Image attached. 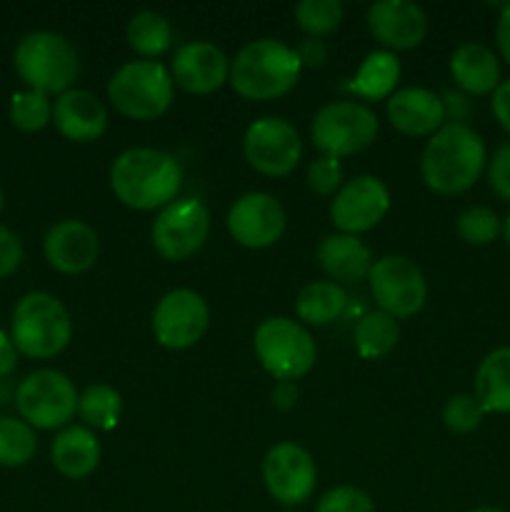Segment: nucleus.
I'll return each mask as SVG.
<instances>
[{"instance_id":"cd10ccee","label":"nucleus","mask_w":510,"mask_h":512,"mask_svg":"<svg viewBox=\"0 0 510 512\" xmlns=\"http://www.w3.org/2000/svg\"><path fill=\"white\" fill-rule=\"evenodd\" d=\"M128 45L145 60H155L165 55L173 43V28H170L168 18H163L155 10H143V13L133 15L128 23Z\"/></svg>"},{"instance_id":"e433bc0d","label":"nucleus","mask_w":510,"mask_h":512,"mask_svg":"<svg viewBox=\"0 0 510 512\" xmlns=\"http://www.w3.org/2000/svg\"><path fill=\"white\" fill-rule=\"evenodd\" d=\"M315 512H375V505L373 498L365 490L353 488V485H343V488L328 490L318 500Z\"/></svg>"},{"instance_id":"c9c22d12","label":"nucleus","mask_w":510,"mask_h":512,"mask_svg":"<svg viewBox=\"0 0 510 512\" xmlns=\"http://www.w3.org/2000/svg\"><path fill=\"white\" fill-rule=\"evenodd\" d=\"M308 188L320 198L335 195L343 188V168H340V158L333 155H320L308 165Z\"/></svg>"},{"instance_id":"49530a36","label":"nucleus","mask_w":510,"mask_h":512,"mask_svg":"<svg viewBox=\"0 0 510 512\" xmlns=\"http://www.w3.org/2000/svg\"><path fill=\"white\" fill-rule=\"evenodd\" d=\"M503 238H505V243H508V248H510V215L505 218V223H503Z\"/></svg>"},{"instance_id":"7ed1b4c3","label":"nucleus","mask_w":510,"mask_h":512,"mask_svg":"<svg viewBox=\"0 0 510 512\" xmlns=\"http://www.w3.org/2000/svg\"><path fill=\"white\" fill-rule=\"evenodd\" d=\"M298 53L273 38H260L240 48L230 65V85L245 100H275L288 95L300 78Z\"/></svg>"},{"instance_id":"bb28decb","label":"nucleus","mask_w":510,"mask_h":512,"mask_svg":"<svg viewBox=\"0 0 510 512\" xmlns=\"http://www.w3.org/2000/svg\"><path fill=\"white\" fill-rule=\"evenodd\" d=\"M345 305H348V295L333 280H315V283L305 285L295 300V313L300 320L308 325H328L343 315Z\"/></svg>"},{"instance_id":"a18cd8bd","label":"nucleus","mask_w":510,"mask_h":512,"mask_svg":"<svg viewBox=\"0 0 510 512\" xmlns=\"http://www.w3.org/2000/svg\"><path fill=\"white\" fill-rule=\"evenodd\" d=\"M15 365H18V350H15L13 338L0 330V378L13 373Z\"/></svg>"},{"instance_id":"f3484780","label":"nucleus","mask_w":510,"mask_h":512,"mask_svg":"<svg viewBox=\"0 0 510 512\" xmlns=\"http://www.w3.org/2000/svg\"><path fill=\"white\" fill-rule=\"evenodd\" d=\"M368 30L385 50H410L423 43L428 18L410 0H378L368 8Z\"/></svg>"},{"instance_id":"2f4dec72","label":"nucleus","mask_w":510,"mask_h":512,"mask_svg":"<svg viewBox=\"0 0 510 512\" xmlns=\"http://www.w3.org/2000/svg\"><path fill=\"white\" fill-rule=\"evenodd\" d=\"M343 3L340 0H300L295 5V20L298 28L303 30L308 38H323L338 30L343 23Z\"/></svg>"},{"instance_id":"c85d7f7f","label":"nucleus","mask_w":510,"mask_h":512,"mask_svg":"<svg viewBox=\"0 0 510 512\" xmlns=\"http://www.w3.org/2000/svg\"><path fill=\"white\" fill-rule=\"evenodd\" d=\"M398 338V320L390 318L383 310L365 313L363 318L358 320V325H355V350H358L360 358L365 360L385 358V355L398 345Z\"/></svg>"},{"instance_id":"2eb2a0df","label":"nucleus","mask_w":510,"mask_h":512,"mask_svg":"<svg viewBox=\"0 0 510 512\" xmlns=\"http://www.w3.org/2000/svg\"><path fill=\"white\" fill-rule=\"evenodd\" d=\"M318 470L313 455L295 443H278L263 458V483L280 505H300L313 495Z\"/></svg>"},{"instance_id":"7c9ffc66","label":"nucleus","mask_w":510,"mask_h":512,"mask_svg":"<svg viewBox=\"0 0 510 512\" xmlns=\"http://www.w3.org/2000/svg\"><path fill=\"white\" fill-rule=\"evenodd\" d=\"M38 450V438L25 420L0 418V465L20 468L30 463Z\"/></svg>"},{"instance_id":"473e14b6","label":"nucleus","mask_w":510,"mask_h":512,"mask_svg":"<svg viewBox=\"0 0 510 512\" xmlns=\"http://www.w3.org/2000/svg\"><path fill=\"white\" fill-rule=\"evenodd\" d=\"M10 120L23 133H38L53 120V105L38 90H20L10 100Z\"/></svg>"},{"instance_id":"b1692460","label":"nucleus","mask_w":510,"mask_h":512,"mask_svg":"<svg viewBox=\"0 0 510 512\" xmlns=\"http://www.w3.org/2000/svg\"><path fill=\"white\" fill-rule=\"evenodd\" d=\"M53 465L68 480H83L95 473L100 463V443L93 430L83 425H70L55 435L50 445Z\"/></svg>"},{"instance_id":"39448f33","label":"nucleus","mask_w":510,"mask_h":512,"mask_svg":"<svg viewBox=\"0 0 510 512\" xmlns=\"http://www.w3.org/2000/svg\"><path fill=\"white\" fill-rule=\"evenodd\" d=\"M15 70L30 90L43 95H63L80 73L78 53L58 33L38 30L25 35L13 55Z\"/></svg>"},{"instance_id":"6ab92c4d","label":"nucleus","mask_w":510,"mask_h":512,"mask_svg":"<svg viewBox=\"0 0 510 512\" xmlns=\"http://www.w3.org/2000/svg\"><path fill=\"white\" fill-rule=\"evenodd\" d=\"M50 268L65 275L85 273L95 265L100 253L98 233L83 220H60L48 230L43 243Z\"/></svg>"},{"instance_id":"f704fd0d","label":"nucleus","mask_w":510,"mask_h":512,"mask_svg":"<svg viewBox=\"0 0 510 512\" xmlns=\"http://www.w3.org/2000/svg\"><path fill=\"white\" fill-rule=\"evenodd\" d=\"M483 415L485 410L480 408L478 398L468 393H458L445 403L443 408V423L450 433H458V435H468L473 430L480 428L483 423Z\"/></svg>"},{"instance_id":"f03ea898","label":"nucleus","mask_w":510,"mask_h":512,"mask_svg":"<svg viewBox=\"0 0 510 512\" xmlns=\"http://www.w3.org/2000/svg\"><path fill=\"white\" fill-rule=\"evenodd\" d=\"M178 160L155 148H130L110 165V188L115 198L133 210L165 208L180 190Z\"/></svg>"},{"instance_id":"9b49d317","label":"nucleus","mask_w":510,"mask_h":512,"mask_svg":"<svg viewBox=\"0 0 510 512\" xmlns=\"http://www.w3.org/2000/svg\"><path fill=\"white\" fill-rule=\"evenodd\" d=\"M210 233V213L203 200L180 198L165 205L153 223V248L165 260L190 258L203 248Z\"/></svg>"},{"instance_id":"c756f323","label":"nucleus","mask_w":510,"mask_h":512,"mask_svg":"<svg viewBox=\"0 0 510 512\" xmlns=\"http://www.w3.org/2000/svg\"><path fill=\"white\" fill-rule=\"evenodd\" d=\"M120 410H123V400L118 390L110 385H90L78 398V415L88 425V430L93 428L103 433L113 430L120 420Z\"/></svg>"},{"instance_id":"72a5a7b5","label":"nucleus","mask_w":510,"mask_h":512,"mask_svg":"<svg viewBox=\"0 0 510 512\" xmlns=\"http://www.w3.org/2000/svg\"><path fill=\"white\" fill-rule=\"evenodd\" d=\"M455 230H458L460 240H465L468 245H490L503 233V223L495 210L485 208V205H473L458 215Z\"/></svg>"},{"instance_id":"aec40b11","label":"nucleus","mask_w":510,"mask_h":512,"mask_svg":"<svg viewBox=\"0 0 510 512\" xmlns=\"http://www.w3.org/2000/svg\"><path fill=\"white\" fill-rule=\"evenodd\" d=\"M390 125L410 138L435 135L445 125L443 98L428 88L395 90L385 105Z\"/></svg>"},{"instance_id":"4c0bfd02","label":"nucleus","mask_w":510,"mask_h":512,"mask_svg":"<svg viewBox=\"0 0 510 512\" xmlns=\"http://www.w3.org/2000/svg\"><path fill=\"white\" fill-rule=\"evenodd\" d=\"M488 183L498 198L510 203V143L500 145L488 163Z\"/></svg>"},{"instance_id":"f257e3e1","label":"nucleus","mask_w":510,"mask_h":512,"mask_svg":"<svg viewBox=\"0 0 510 512\" xmlns=\"http://www.w3.org/2000/svg\"><path fill=\"white\" fill-rule=\"evenodd\" d=\"M485 143L468 123H445L420 158L425 185L438 195H460L473 188L485 170Z\"/></svg>"},{"instance_id":"de8ad7c7","label":"nucleus","mask_w":510,"mask_h":512,"mask_svg":"<svg viewBox=\"0 0 510 512\" xmlns=\"http://www.w3.org/2000/svg\"><path fill=\"white\" fill-rule=\"evenodd\" d=\"M473 512H505V510H498V508H478V510H473Z\"/></svg>"},{"instance_id":"4468645a","label":"nucleus","mask_w":510,"mask_h":512,"mask_svg":"<svg viewBox=\"0 0 510 512\" xmlns=\"http://www.w3.org/2000/svg\"><path fill=\"white\" fill-rule=\"evenodd\" d=\"M390 210V193L375 175H358L335 193L330 203V220L345 235L368 233Z\"/></svg>"},{"instance_id":"a19ab883","label":"nucleus","mask_w":510,"mask_h":512,"mask_svg":"<svg viewBox=\"0 0 510 512\" xmlns=\"http://www.w3.org/2000/svg\"><path fill=\"white\" fill-rule=\"evenodd\" d=\"M490 108H493V115L500 123V128H503L505 133H510V78L503 80V83L495 88Z\"/></svg>"},{"instance_id":"5701e85b","label":"nucleus","mask_w":510,"mask_h":512,"mask_svg":"<svg viewBox=\"0 0 510 512\" xmlns=\"http://www.w3.org/2000/svg\"><path fill=\"white\" fill-rule=\"evenodd\" d=\"M318 263L338 283H360L368 280L373 255L368 245L355 235L335 233L318 245Z\"/></svg>"},{"instance_id":"dca6fc26","label":"nucleus","mask_w":510,"mask_h":512,"mask_svg":"<svg viewBox=\"0 0 510 512\" xmlns=\"http://www.w3.org/2000/svg\"><path fill=\"white\" fill-rule=\"evenodd\" d=\"M225 223L235 243L250 250H263L283 238L285 210L273 195L245 193L230 205Z\"/></svg>"},{"instance_id":"20e7f679","label":"nucleus","mask_w":510,"mask_h":512,"mask_svg":"<svg viewBox=\"0 0 510 512\" xmlns=\"http://www.w3.org/2000/svg\"><path fill=\"white\" fill-rule=\"evenodd\" d=\"M73 335V323L55 295L28 293L18 300L10 323V338L18 353L33 360H48L63 353Z\"/></svg>"},{"instance_id":"58836bf2","label":"nucleus","mask_w":510,"mask_h":512,"mask_svg":"<svg viewBox=\"0 0 510 512\" xmlns=\"http://www.w3.org/2000/svg\"><path fill=\"white\" fill-rule=\"evenodd\" d=\"M23 263V243L10 228L0 225V278H8Z\"/></svg>"},{"instance_id":"9d476101","label":"nucleus","mask_w":510,"mask_h":512,"mask_svg":"<svg viewBox=\"0 0 510 512\" xmlns=\"http://www.w3.org/2000/svg\"><path fill=\"white\" fill-rule=\"evenodd\" d=\"M368 283L378 308L395 320L420 313L428 298L423 273L405 255H383L375 260L368 273Z\"/></svg>"},{"instance_id":"a878e982","label":"nucleus","mask_w":510,"mask_h":512,"mask_svg":"<svg viewBox=\"0 0 510 512\" xmlns=\"http://www.w3.org/2000/svg\"><path fill=\"white\" fill-rule=\"evenodd\" d=\"M400 80V60L390 50H373L360 63L355 78L348 83V90L365 100H388L395 93Z\"/></svg>"},{"instance_id":"37998d69","label":"nucleus","mask_w":510,"mask_h":512,"mask_svg":"<svg viewBox=\"0 0 510 512\" xmlns=\"http://www.w3.org/2000/svg\"><path fill=\"white\" fill-rule=\"evenodd\" d=\"M270 398H273L275 408L288 413V410H293L295 403H298V385L290 383V380H280V383H275Z\"/></svg>"},{"instance_id":"09e8293b","label":"nucleus","mask_w":510,"mask_h":512,"mask_svg":"<svg viewBox=\"0 0 510 512\" xmlns=\"http://www.w3.org/2000/svg\"><path fill=\"white\" fill-rule=\"evenodd\" d=\"M3 205H5V198H3V188H0V210H3Z\"/></svg>"},{"instance_id":"a211bd4d","label":"nucleus","mask_w":510,"mask_h":512,"mask_svg":"<svg viewBox=\"0 0 510 512\" xmlns=\"http://www.w3.org/2000/svg\"><path fill=\"white\" fill-rule=\"evenodd\" d=\"M170 75L185 93L210 95L230 78V65L223 50L205 40H195L175 50Z\"/></svg>"},{"instance_id":"412c9836","label":"nucleus","mask_w":510,"mask_h":512,"mask_svg":"<svg viewBox=\"0 0 510 512\" xmlns=\"http://www.w3.org/2000/svg\"><path fill=\"white\" fill-rule=\"evenodd\" d=\"M53 123L63 138L73 143H93L108 128V113L93 93L70 88L55 100Z\"/></svg>"},{"instance_id":"f8f14e48","label":"nucleus","mask_w":510,"mask_h":512,"mask_svg":"<svg viewBox=\"0 0 510 512\" xmlns=\"http://www.w3.org/2000/svg\"><path fill=\"white\" fill-rule=\"evenodd\" d=\"M303 143L288 120L260 118L243 135V155L253 170L268 178H285L300 163Z\"/></svg>"},{"instance_id":"393cba45","label":"nucleus","mask_w":510,"mask_h":512,"mask_svg":"<svg viewBox=\"0 0 510 512\" xmlns=\"http://www.w3.org/2000/svg\"><path fill=\"white\" fill-rule=\"evenodd\" d=\"M475 398L485 413H510V345L495 348L480 360Z\"/></svg>"},{"instance_id":"c03bdc74","label":"nucleus","mask_w":510,"mask_h":512,"mask_svg":"<svg viewBox=\"0 0 510 512\" xmlns=\"http://www.w3.org/2000/svg\"><path fill=\"white\" fill-rule=\"evenodd\" d=\"M443 108H445V118H453V123H463V118L468 115L470 103L463 93H455V90H445L443 95Z\"/></svg>"},{"instance_id":"1a4fd4ad","label":"nucleus","mask_w":510,"mask_h":512,"mask_svg":"<svg viewBox=\"0 0 510 512\" xmlns=\"http://www.w3.org/2000/svg\"><path fill=\"white\" fill-rule=\"evenodd\" d=\"M78 398L73 380L60 370H35L15 390L18 413L30 428L58 430L78 413Z\"/></svg>"},{"instance_id":"ddd939ff","label":"nucleus","mask_w":510,"mask_h":512,"mask_svg":"<svg viewBox=\"0 0 510 512\" xmlns=\"http://www.w3.org/2000/svg\"><path fill=\"white\" fill-rule=\"evenodd\" d=\"M210 323L208 303L195 290L175 288L158 300L153 310V333L163 348H193Z\"/></svg>"},{"instance_id":"ea45409f","label":"nucleus","mask_w":510,"mask_h":512,"mask_svg":"<svg viewBox=\"0 0 510 512\" xmlns=\"http://www.w3.org/2000/svg\"><path fill=\"white\" fill-rule=\"evenodd\" d=\"M295 53H298L300 65H305V68H323L325 60H328V45L320 38H305L295 48Z\"/></svg>"},{"instance_id":"423d86ee","label":"nucleus","mask_w":510,"mask_h":512,"mask_svg":"<svg viewBox=\"0 0 510 512\" xmlns=\"http://www.w3.org/2000/svg\"><path fill=\"white\" fill-rule=\"evenodd\" d=\"M108 100L130 120H155L173 103V75L158 60H133L113 73Z\"/></svg>"},{"instance_id":"4be33fe9","label":"nucleus","mask_w":510,"mask_h":512,"mask_svg":"<svg viewBox=\"0 0 510 512\" xmlns=\"http://www.w3.org/2000/svg\"><path fill=\"white\" fill-rule=\"evenodd\" d=\"M450 75L455 85L468 95L495 93L500 80V60L488 45L463 43L450 55Z\"/></svg>"},{"instance_id":"0eeeda50","label":"nucleus","mask_w":510,"mask_h":512,"mask_svg":"<svg viewBox=\"0 0 510 512\" xmlns=\"http://www.w3.org/2000/svg\"><path fill=\"white\" fill-rule=\"evenodd\" d=\"M253 348L258 355L260 365L275 380H290L295 383L298 378L308 375L315 365V340L310 338L308 330L295 320L275 315L265 318L255 328Z\"/></svg>"},{"instance_id":"6e6552de","label":"nucleus","mask_w":510,"mask_h":512,"mask_svg":"<svg viewBox=\"0 0 510 512\" xmlns=\"http://www.w3.org/2000/svg\"><path fill=\"white\" fill-rule=\"evenodd\" d=\"M378 128V118L370 108L353 100H335L315 113L310 138L320 155L343 158L370 148L378 138Z\"/></svg>"},{"instance_id":"79ce46f5","label":"nucleus","mask_w":510,"mask_h":512,"mask_svg":"<svg viewBox=\"0 0 510 512\" xmlns=\"http://www.w3.org/2000/svg\"><path fill=\"white\" fill-rule=\"evenodd\" d=\"M495 40H498L500 58L510 65V3L500 8L498 25H495Z\"/></svg>"}]
</instances>
